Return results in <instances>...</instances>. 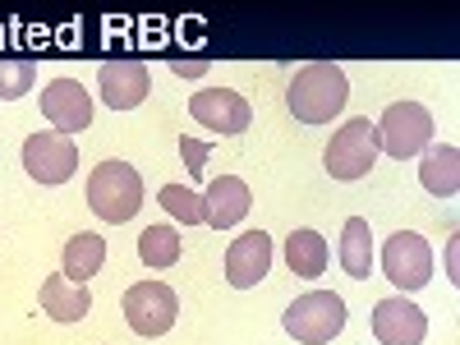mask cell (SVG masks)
Segmentation results:
<instances>
[{"instance_id":"1","label":"cell","mask_w":460,"mask_h":345,"mask_svg":"<svg viewBox=\"0 0 460 345\" xmlns=\"http://www.w3.org/2000/svg\"><path fill=\"white\" fill-rule=\"evenodd\" d=\"M345 102H350V79H345L341 65H327V60L304 65L286 88V106L299 125H332L345 111Z\"/></svg>"},{"instance_id":"2","label":"cell","mask_w":460,"mask_h":345,"mask_svg":"<svg viewBox=\"0 0 460 345\" xmlns=\"http://www.w3.org/2000/svg\"><path fill=\"white\" fill-rule=\"evenodd\" d=\"M88 208L102 221H111V226L134 221L138 208H143V180H138V171L129 162H115V157L97 162L93 175H88Z\"/></svg>"},{"instance_id":"3","label":"cell","mask_w":460,"mask_h":345,"mask_svg":"<svg viewBox=\"0 0 460 345\" xmlns=\"http://www.w3.org/2000/svg\"><path fill=\"white\" fill-rule=\"evenodd\" d=\"M345 318H350V309H345V299L336 290H309L281 314V327L299 345H327L332 336H341Z\"/></svg>"},{"instance_id":"4","label":"cell","mask_w":460,"mask_h":345,"mask_svg":"<svg viewBox=\"0 0 460 345\" xmlns=\"http://www.w3.org/2000/svg\"><path fill=\"white\" fill-rule=\"evenodd\" d=\"M373 162H377V129H373L368 115H355V120H345V125L332 134L327 152H323L327 175L341 180V184L364 180V175L373 171Z\"/></svg>"},{"instance_id":"5","label":"cell","mask_w":460,"mask_h":345,"mask_svg":"<svg viewBox=\"0 0 460 345\" xmlns=\"http://www.w3.org/2000/svg\"><path fill=\"white\" fill-rule=\"evenodd\" d=\"M373 129H377V152L405 162V157H419L433 143V115L419 102H392Z\"/></svg>"},{"instance_id":"6","label":"cell","mask_w":460,"mask_h":345,"mask_svg":"<svg viewBox=\"0 0 460 345\" xmlns=\"http://www.w3.org/2000/svg\"><path fill=\"white\" fill-rule=\"evenodd\" d=\"M120 309H125V323L134 336L152 341V336H166L180 318V295L166 286V281H138L125 290L120 299Z\"/></svg>"},{"instance_id":"7","label":"cell","mask_w":460,"mask_h":345,"mask_svg":"<svg viewBox=\"0 0 460 345\" xmlns=\"http://www.w3.org/2000/svg\"><path fill=\"white\" fill-rule=\"evenodd\" d=\"M382 277H387L401 295L424 290L433 281V249L424 235L414 230H396V235L382 244Z\"/></svg>"},{"instance_id":"8","label":"cell","mask_w":460,"mask_h":345,"mask_svg":"<svg viewBox=\"0 0 460 345\" xmlns=\"http://www.w3.org/2000/svg\"><path fill=\"white\" fill-rule=\"evenodd\" d=\"M23 171L37 184H65V180H74V171H79V147H74V138H65L56 129L28 134L23 138Z\"/></svg>"},{"instance_id":"9","label":"cell","mask_w":460,"mask_h":345,"mask_svg":"<svg viewBox=\"0 0 460 345\" xmlns=\"http://www.w3.org/2000/svg\"><path fill=\"white\" fill-rule=\"evenodd\" d=\"M189 115H194L208 134H221V138H235L253 125V111L235 88H199L189 97Z\"/></svg>"},{"instance_id":"10","label":"cell","mask_w":460,"mask_h":345,"mask_svg":"<svg viewBox=\"0 0 460 345\" xmlns=\"http://www.w3.org/2000/svg\"><path fill=\"white\" fill-rule=\"evenodd\" d=\"M373 336L377 345H424L429 336V314L419 309L414 299L392 295L373 304Z\"/></svg>"},{"instance_id":"11","label":"cell","mask_w":460,"mask_h":345,"mask_svg":"<svg viewBox=\"0 0 460 345\" xmlns=\"http://www.w3.org/2000/svg\"><path fill=\"white\" fill-rule=\"evenodd\" d=\"M42 115L51 120L56 134H84L93 125V97L79 79H51L42 88Z\"/></svg>"},{"instance_id":"12","label":"cell","mask_w":460,"mask_h":345,"mask_svg":"<svg viewBox=\"0 0 460 345\" xmlns=\"http://www.w3.org/2000/svg\"><path fill=\"white\" fill-rule=\"evenodd\" d=\"M97 88H102V102L111 111H134L152 93V74L143 60H106L97 69Z\"/></svg>"},{"instance_id":"13","label":"cell","mask_w":460,"mask_h":345,"mask_svg":"<svg viewBox=\"0 0 460 345\" xmlns=\"http://www.w3.org/2000/svg\"><path fill=\"white\" fill-rule=\"evenodd\" d=\"M267 272H272V235L249 230V235H240L226 249V281L235 290H253Z\"/></svg>"},{"instance_id":"14","label":"cell","mask_w":460,"mask_h":345,"mask_svg":"<svg viewBox=\"0 0 460 345\" xmlns=\"http://www.w3.org/2000/svg\"><path fill=\"white\" fill-rule=\"evenodd\" d=\"M253 208V194L240 175H217L208 189H203V226L212 230H230L240 226Z\"/></svg>"},{"instance_id":"15","label":"cell","mask_w":460,"mask_h":345,"mask_svg":"<svg viewBox=\"0 0 460 345\" xmlns=\"http://www.w3.org/2000/svg\"><path fill=\"white\" fill-rule=\"evenodd\" d=\"M37 304L47 309L51 323H84L93 309V295H88V286H74L65 272H51L42 281V290H37Z\"/></svg>"},{"instance_id":"16","label":"cell","mask_w":460,"mask_h":345,"mask_svg":"<svg viewBox=\"0 0 460 345\" xmlns=\"http://www.w3.org/2000/svg\"><path fill=\"white\" fill-rule=\"evenodd\" d=\"M419 184L429 189L433 199H456L460 189V147L456 143H429L419 152Z\"/></svg>"},{"instance_id":"17","label":"cell","mask_w":460,"mask_h":345,"mask_svg":"<svg viewBox=\"0 0 460 345\" xmlns=\"http://www.w3.org/2000/svg\"><path fill=\"white\" fill-rule=\"evenodd\" d=\"M106 262V235L97 230H74L65 240V253H60V272L74 281V286H88Z\"/></svg>"},{"instance_id":"18","label":"cell","mask_w":460,"mask_h":345,"mask_svg":"<svg viewBox=\"0 0 460 345\" xmlns=\"http://www.w3.org/2000/svg\"><path fill=\"white\" fill-rule=\"evenodd\" d=\"M327 258H332V249H327V240L318 235V230L304 226V230H295V235H286V262H290L295 277L318 281L327 272Z\"/></svg>"},{"instance_id":"19","label":"cell","mask_w":460,"mask_h":345,"mask_svg":"<svg viewBox=\"0 0 460 345\" xmlns=\"http://www.w3.org/2000/svg\"><path fill=\"white\" fill-rule=\"evenodd\" d=\"M341 267H345V277H355V281H368L373 272V230L364 217H350L341 226Z\"/></svg>"},{"instance_id":"20","label":"cell","mask_w":460,"mask_h":345,"mask_svg":"<svg viewBox=\"0 0 460 345\" xmlns=\"http://www.w3.org/2000/svg\"><path fill=\"white\" fill-rule=\"evenodd\" d=\"M180 230L175 226H147L143 230V235H138V258L147 262V267H157V272H162V267H175L180 262Z\"/></svg>"},{"instance_id":"21","label":"cell","mask_w":460,"mask_h":345,"mask_svg":"<svg viewBox=\"0 0 460 345\" xmlns=\"http://www.w3.org/2000/svg\"><path fill=\"white\" fill-rule=\"evenodd\" d=\"M157 203H162L180 226H203V194H199V189H189V184H162Z\"/></svg>"},{"instance_id":"22","label":"cell","mask_w":460,"mask_h":345,"mask_svg":"<svg viewBox=\"0 0 460 345\" xmlns=\"http://www.w3.org/2000/svg\"><path fill=\"white\" fill-rule=\"evenodd\" d=\"M37 84V65L32 60H0V102H19Z\"/></svg>"},{"instance_id":"23","label":"cell","mask_w":460,"mask_h":345,"mask_svg":"<svg viewBox=\"0 0 460 345\" xmlns=\"http://www.w3.org/2000/svg\"><path fill=\"white\" fill-rule=\"evenodd\" d=\"M180 157H184L189 175H203V166H208V157H212V143H203V138H189V134H180Z\"/></svg>"},{"instance_id":"24","label":"cell","mask_w":460,"mask_h":345,"mask_svg":"<svg viewBox=\"0 0 460 345\" xmlns=\"http://www.w3.org/2000/svg\"><path fill=\"white\" fill-rule=\"evenodd\" d=\"M171 69L180 74V79H203V74H208V60H171Z\"/></svg>"},{"instance_id":"25","label":"cell","mask_w":460,"mask_h":345,"mask_svg":"<svg viewBox=\"0 0 460 345\" xmlns=\"http://www.w3.org/2000/svg\"><path fill=\"white\" fill-rule=\"evenodd\" d=\"M447 281H460V240H447Z\"/></svg>"}]
</instances>
